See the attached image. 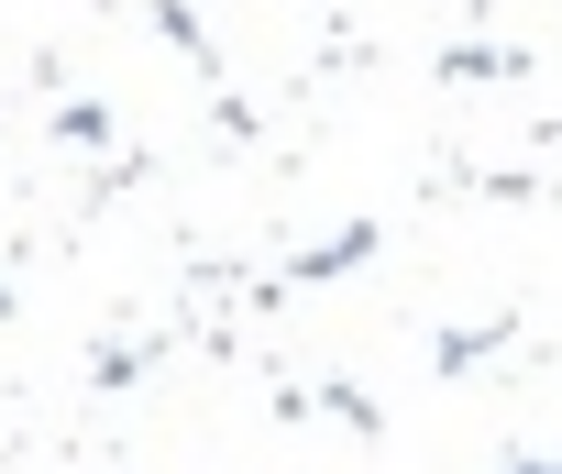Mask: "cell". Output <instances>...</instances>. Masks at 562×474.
<instances>
[{
  "instance_id": "4",
  "label": "cell",
  "mask_w": 562,
  "mask_h": 474,
  "mask_svg": "<svg viewBox=\"0 0 562 474\" xmlns=\"http://www.w3.org/2000/svg\"><path fill=\"white\" fill-rule=\"evenodd\" d=\"M518 67H529L518 45H452L441 56V78H518Z\"/></svg>"
},
{
  "instance_id": "7",
  "label": "cell",
  "mask_w": 562,
  "mask_h": 474,
  "mask_svg": "<svg viewBox=\"0 0 562 474\" xmlns=\"http://www.w3.org/2000/svg\"><path fill=\"white\" fill-rule=\"evenodd\" d=\"M12 309H23V298H12V276H0V320H12Z\"/></svg>"
},
{
  "instance_id": "1",
  "label": "cell",
  "mask_w": 562,
  "mask_h": 474,
  "mask_svg": "<svg viewBox=\"0 0 562 474\" xmlns=\"http://www.w3.org/2000/svg\"><path fill=\"white\" fill-rule=\"evenodd\" d=\"M375 244H386V232H375V221H353V232H331V244H310V255H299L288 276L265 287V298H288V287H331V276H353V266H364Z\"/></svg>"
},
{
  "instance_id": "5",
  "label": "cell",
  "mask_w": 562,
  "mask_h": 474,
  "mask_svg": "<svg viewBox=\"0 0 562 474\" xmlns=\"http://www.w3.org/2000/svg\"><path fill=\"white\" fill-rule=\"evenodd\" d=\"M321 408H331V419H342V430H364V441H375V430H386V408H375V397H364V386H342V375H331V386H321Z\"/></svg>"
},
{
  "instance_id": "6",
  "label": "cell",
  "mask_w": 562,
  "mask_h": 474,
  "mask_svg": "<svg viewBox=\"0 0 562 474\" xmlns=\"http://www.w3.org/2000/svg\"><path fill=\"white\" fill-rule=\"evenodd\" d=\"M496 474H562V463H540V452H507V463H496Z\"/></svg>"
},
{
  "instance_id": "3",
  "label": "cell",
  "mask_w": 562,
  "mask_h": 474,
  "mask_svg": "<svg viewBox=\"0 0 562 474\" xmlns=\"http://www.w3.org/2000/svg\"><path fill=\"white\" fill-rule=\"evenodd\" d=\"M56 144L100 155V144H122V111H111V100H67V111H56Z\"/></svg>"
},
{
  "instance_id": "2",
  "label": "cell",
  "mask_w": 562,
  "mask_h": 474,
  "mask_svg": "<svg viewBox=\"0 0 562 474\" xmlns=\"http://www.w3.org/2000/svg\"><path fill=\"white\" fill-rule=\"evenodd\" d=\"M144 23H155V34L199 67V78H221V56H210V34H199V12H188V0H144Z\"/></svg>"
}]
</instances>
